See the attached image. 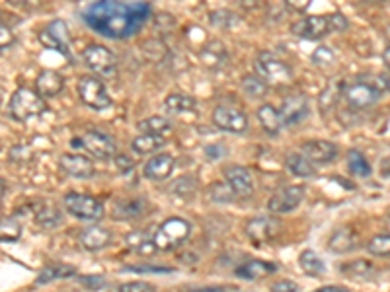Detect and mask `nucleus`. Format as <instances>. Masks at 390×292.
I'll return each mask as SVG.
<instances>
[{
  "label": "nucleus",
  "instance_id": "42",
  "mask_svg": "<svg viewBox=\"0 0 390 292\" xmlns=\"http://www.w3.org/2000/svg\"><path fill=\"white\" fill-rule=\"evenodd\" d=\"M310 59H313V63L316 66H328L332 65L333 61H336V53H333L330 47L320 45V47L314 49V53L310 55Z\"/></svg>",
  "mask_w": 390,
  "mask_h": 292
},
{
  "label": "nucleus",
  "instance_id": "57",
  "mask_svg": "<svg viewBox=\"0 0 390 292\" xmlns=\"http://www.w3.org/2000/svg\"><path fill=\"white\" fill-rule=\"evenodd\" d=\"M6 195V181L0 178V203H2V199Z\"/></svg>",
  "mask_w": 390,
  "mask_h": 292
},
{
  "label": "nucleus",
  "instance_id": "5",
  "mask_svg": "<svg viewBox=\"0 0 390 292\" xmlns=\"http://www.w3.org/2000/svg\"><path fill=\"white\" fill-rule=\"evenodd\" d=\"M84 65L90 72H94L96 78H104V80H112L117 75V59H115L114 51L107 49L105 45L100 43H92L84 49Z\"/></svg>",
  "mask_w": 390,
  "mask_h": 292
},
{
  "label": "nucleus",
  "instance_id": "15",
  "mask_svg": "<svg viewBox=\"0 0 390 292\" xmlns=\"http://www.w3.org/2000/svg\"><path fill=\"white\" fill-rule=\"evenodd\" d=\"M308 112H310V107H308L306 95L293 94L283 100L281 109H279V115H281L283 125L293 127V125H299L301 121H305L306 117H308Z\"/></svg>",
  "mask_w": 390,
  "mask_h": 292
},
{
  "label": "nucleus",
  "instance_id": "50",
  "mask_svg": "<svg viewBox=\"0 0 390 292\" xmlns=\"http://www.w3.org/2000/svg\"><path fill=\"white\" fill-rule=\"evenodd\" d=\"M299 284L295 281H277L271 284V292H299Z\"/></svg>",
  "mask_w": 390,
  "mask_h": 292
},
{
  "label": "nucleus",
  "instance_id": "25",
  "mask_svg": "<svg viewBox=\"0 0 390 292\" xmlns=\"http://www.w3.org/2000/svg\"><path fill=\"white\" fill-rule=\"evenodd\" d=\"M257 121L262 125V129L267 132V135H271V137H276L281 132L283 129V121H281V115H279V109L273 107L271 104H264L257 107Z\"/></svg>",
  "mask_w": 390,
  "mask_h": 292
},
{
  "label": "nucleus",
  "instance_id": "34",
  "mask_svg": "<svg viewBox=\"0 0 390 292\" xmlns=\"http://www.w3.org/2000/svg\"><path fill=\"white\" fill-rule=\"evenodd\" d=\"M166 144L164 137H154V135H139L131 141V148L137 154H154L156 151H160L162 146Z\"/></svg>",
  "mask_w": 390,
  "mask_h": 292
},
{
  "label": "nucleus",
  "instance_id": "11",
  "mask_svg": "<svg viewBox=\"0 0 390 292\" xmlns=\"http://www.w3.org/2000/svg\"><path fill=\"white\" fill-rule=\"evenodd\" d=\"M305 185H285V187L277 189L276 193L267 201V208L271 215H285L295 210L301 201L305 199Z\"/></svg>",
  "mask_w": 390,
  "mask_h": 292
},
{
  "label": "nucleus",
  "instance_id": "9",
  "mask_svg": "<svg viewBox=\"0 0 390 292\" xmlns=\"http://www.w3.org/2000/svg\"><path fill=\"white\" fill-rule=\"evenodd\" d=\"M38 39H39V43H41V45H43L45 49H53V51H59L63 57L73 59V55H70V49H68L70 36H68L67 24H65L63 20L49 22L45 28L39 29Z\"/></svg>",
  "mask_w": 390,
  "mask_h": 292
},
{
  "label": "nucleus",
  "instance_id": "33",
  "mask_svg": "<svg viewBox=\"0 0 390 292\" xmlns=\"http://www.w3.org/2000/svg\"><path fill=\"white\" fill-rule=\"evenodd\" d=\"M240 86H242V92H244L248 98H252V100H262V98H266V94L269 92V84L264 82L256 72L244 76Z\"/></svg>",
  "mask_w": 390,
  "mask_h": 292
},
{
  "label": "nucleus",
  "instance_id": "18",
  "mask_svg": "<svg viewBox=\"0 0 390 292\" xmlns=\"http://www.w3.org/2000/svg\"><path fill=\"white\" fill-rule=\"evenodd\" d=\"M291 31L301 39H310V41L322 39L330 33L328 18L326 16H306V18L299 20L297 24H293Z\"/></svg>",
  "mask_w": 390,
  "mask_h": 292
},
{
  "label": "nucleus",
  "instance_id": "13",
  "mask_svg": "<svg viewBox=\"0 0 390 292\" xmlns=\"http://www.w3.org/2000/svg\"><path fill=\"white\" fill-rule=\"evenodd\" d=\"M80 142H82V146L88 154H92L100 160H110V158H115V154H117L114 139L105 132L86 131Z\"/></svg>",
  "mask_w": 390,
  "mask_h": 292
},
{
  "label": "nucleus",
  "instance_id": "1",
  "mask_svg": "<svg viewBox=\"0 0 390 292\" xmlns=\"http://www.w3.org/2000/svg\"><path fill=\"white\" fill-rule=\"evenodd\" d=\"M147 2H94L84 12L86 24L100 36L110 39H127L135 36L151 18Z\"/></svg>",
  "mask_w": 390,
  "mask_h": 292
},
{
  "label": "nucleus",
  "instance_id": "41",
  "mask_svg": "<svg viewBox=\"0 0 390 292\" xmlns=\"http://www.w3.org/2000/svg\"><path fill=\"white\" fill-rule=\"evenodd\" d=\"M373 271H375L373 263L365 261V259H355L352 263L343 265V273L355 275V277H369V275H373Z\"/></svg>",
  "mask_w": 390,
  "mask_h": 292
},
{
  "label": "nucleus",
  "instance_id": "47",
  "mask_svg": "<svg viewBox=\"0 0 390 292\" xmlns=\"http://www.w3.org/2000/svg\"><path fill=\"white\" fill-rule=\"evenodd\" d=\"M80 283L84 284L86 289H90V291H102L105 289V279L104 277H100V275H86V277H80Z\"/></svg>",
  "mask_w": 390,
  "mask_h": 292
},
{
  "label": "nucleus",
  "instance_id": "39",
  "mask_svg": "<svg viewBox=\"0 0 390 292\" xmlns=\"http://www.w3.org/2000/svg\"><path fill=\"white\" fill-rule=\"evenodd\" d=\"M20 232H22V224L16 218H2L0 220V240H18Z\"/></svg>",
  "mask_w": 390,
  "mask_h": 292
},
{
  "label": "nucleus",
  "instance_id": "43",
  "mask_svg": "<svg viewBox=\"0 0 390 292\" xmlns=\"http://www.w3.org/2000/svg\"><path fill=\"white\" fill-rule=\"evenodd\" d=\"M359 76H361L367 84H371L377 92H381V94H384V92H389L390 90V80L384 75H359Z\"/></svg>",
  "mask_w": 390,
  "mask_h": 292
},
{
  "label": "nucleus",
  "instance_id": "46",
  "mask_svg": "<svg viewBox=\"0 0 390 292\" xmlns=\"http://www.w3.org/2000/svg\"><path fill=\"white\" fill-rule=\"evenodd\" d=\"M328 18V28H330V31H345L347 29V26H350V22H347V18L343 16V14H340V12H336V14H332V16H326Z\"/></svg>",
  "mask_w": 390,
  "mask_h": 292
},
{
  "label": "nucleus",
  "instance_id": "8",
  "mask_svg": "<svg viewBox=\"0 0 390 292\" xmlns=\"http://www.w3.org/2000/svg\"><path fill=\"white\" fill-rule=\"evenodd\" d=\"M343 98L353 109H367L381 100V92H377L371 84H367L361 76H355L352 82L343 84Z\"/></svg>",
  "mask_w": 390,
  "mask_h": 292
},
{
  "label": "nucleus",
  "instance_id": "19",
  "mask_svg": "<svg viewBox=\"0 0 390 292\" xmlns=\"http://www.w3.org/2000/svg\"><path fill=\"white\" fill-rule=\"evenodd\" d=\"M200 59L201 65L205 68H211V70H223L225 66H229V51L225 47V43L217 41V39L209 41L201 49Z\"/></svg>",
  "mask_w": 390,
  "mask_h": 292
},
{
  "label": "nucleus",
  "instance_id": "59",
  "mask_svg": "<svg viewBox=\"0 0 390 292\" xmlns=\"http://www.w3.org/2000/svg\"><path fill=\"white\" fill-rule=\"evenodd\" d=\"M389 38H390V29H389Z\"/></svg>",
  "mask_w": 390,
  "mask_h": 292
},
{
  "label": "nucleus",
  "instance_id": "30",
  "mask_svg": "<svg viewBox=\"0 0 390 292\" xmlns=\"http://www.w3.org/2000/svg\"><path fill=\"white\" fill-rule=\"evenodd\" d=\"M75 275H77V267H73V265H47V267H43L41 273L38 275L36 284H38V286H43V284L53 283V281H57V279H70V277H75Z\"/></svg>",
  "mask_w": 390,
  "mask_h": 292
},
{
  "label": "nucleus",
  "instance_id": "40",
  "mask_svg": "<svg viewBox=\"0 0 390 292\" xmlns=\"http://www.w3.org/2000/svg\"><path fill=\"white\" fill-rule=\"evenodd\" d=\"M209 22L215 26V28H220V29H227L230 28L232 24H237V14L234 12H230V10H215V12H211L209 14Z\"/></svg>",
  "mask_w": 390,
  "mask_h": 292
},
{
  "label": "nucleus",
  "instance_id": "24",
  "mask_svg": "<svg viewBox=\"0 0 390 292\" xmlns=\"http://www.w3.org/2000/svg\"><path fill=\"white\" fill-rule=\"evenodd\" d=\"M164 109L168 115L195 114L197 112V100L183 92H174L164 100Z\"/></svg>",
  "mask_w": 390,
  "mask_h": 292
},
{
  "label": "nucleus",
  "instance_id": "48",
  "mask_svg": "<svg viewBox=\"0 0 390 292\" xmlns=\"http://www.w3.org/2000/svg\"><path fill=\"white\" fill-rule=\"evenodd\" d=\"M115 292H156V289L149 283H123L115 289Z\"/></svg>",
  "mask_w": 390,
  "mask_h": 292
},
{
  "label": "nucleus",
  "instance_id": "10",
  "mask_svg": "<svg viewBox=\"0 0 390 292\" xmlns=\"http://www.w3.org/2000/svg\"><path fill=\"white\" fill-rule=\"evenodd\" d=\"M213 123L220 131L232 132V135H242L248 131V115L230 104H220L213 112Z\"/></svg>",
  "mask_w": 390,
  "mask_h": 292
},
{
  "label": "nucleus",
  "instance_id": "20",
  "mask_svg": "<svg viewBox=\"0 0 390 292\" xmlns=\"http://www.w3.org/2000/svg\"><path fill=\"white\" fill-rule=\"evenodd\" d=\"M176 166V158L172 154H156L151 160L144 164V178L153 179V181H164L170 178Z\"/></svg>",
  "mask_w": 390,
  "mask_h": 292
},
{
  "label": "nucleus",
  "instance_id": "45",
  "mask_svg": "<svg viewBox=\"0 0 390 292\" xmlns=\"http://www.w3.org/2000/svg\"><path fill=\"white\" fill-rule=\"evenodd\" d=\"M153 236H149V232H144V230H135V232H131V234L127 236V245L133 249V252H137L141 245L147 242V240H151Z\"/></svg>",
  "mask_w": 390,
  "mask_h": 292
},
{
  "label": "nucleus",
  "instance_id": "2",
  "mask_svg": "<svg viewBox=\"0 0 390 292\" xmlns=\"http://www.w3.org/2000/svg\"><path fill=\"white\" fill-rule=\"evenodd\" d=\"M191 234V224L181 217H170L156 228L153 240L158 252H172L188 242Z\"/></svg>",
  "mask_w": 390,
  "mask_h": 292
},
{
  "label": "nucleus",
  "instance_id": "31",
  "mask_svg": "<svg viewBox=\"0 0 390 292\" xmlns=\"http://www.w3.org/2000/svg\"><path fill=\"white\" fill-rule=\"evenodd\" d=\"M299 265H301L303 273L310 275V277H322L326 273L324 259L313 249H305L303 254L299 255Z\"/></svg>",
  "mask_w": 390,
  "mask_h": 292
},
{
  "label": "nucleus",
  "instance_id": "17",
  "mask_svg": "<svg viewBox=\"0 0 390 292\" xmlns=\"http://www.w3.org/2000/svg\"><path fill=\"white\" fill-rule=\"evenodd\" d=\"M59 166L67 176L77 179H90L96 174L94 164H92L90 158H86L82 154H73V152L61 154Z\"/></svg>",
  "mask_w": 390,
  "mask_h": 292
},
{
  "label": "nucleus",
  "instance_id": "37",
  "mask_svg": "<svg viewBox=\"0 0 390 292\" xmlns=\"http://www.w3.org/2000/svg\"><path fill=\"white\" fill-rule=\"evenodd\" d=\"M209 197L213 199L215 203H220V205H227V203H232V201H237L238 199L227 181H217V183H213L209 187Z\"/></svg>",
  "mask_w": 390,
  "mask_h": 292
},
{
  "label": "nucleus",
  "instance_id": "60",
  "mask_svg": "<svg viewBox=\"0 0 390 292\" xmlns=\"http://www.w3.org/2000/svg\"><path fill=\"white\" fill-rule=\"evenodd\" d=\"M389 220H390V213H389Z\"/></svg>",
  "mask_w": 390,
  "mask_h": 292
},
{
  "label": "nucleus",
  "instance_id": "21",
  "mask_svg": "<svg viewBox=\"0 0 390 292\" xmlns=\"http://www.w3.org/2000/svg\"><path fill=\"white\" fill-rule=\"evenodd\" d=\"M78 240H80V245L88 252H100V249H104L112 244V232L105 226L94 224V226H88L86 230H82Z\"/></svg>",
  "mask_w": 390,
  "mask_h": 292
},
{
  "label": "nucleus",
  "instance_id": "53",
  "mask_svg": "<svg viewBox=\"0 0 390 292\" xmlns=\"http://www.w3.org/2000/svg\"><path fill=\"white\" fill-rule=\"evenodd\" d=\"M313 292H352L347 286H340V284H328V286H320Z\"/></svg>",
  "mask_w": 390,
  "mask_h": 292
},
{
  "label": "nucleus",
  "instance_id": "27",
  "mask_svg": "<svg viewBox=\"0 0 390 292\" xmlns=\"http://www.w3.org/2000/svg\"><path fill=\"white\" fill-rule=\"evenodd\" d=\"M285 166L287 170L291 171L293 176H297V178L308 179L316 176V166H314L313 162L308 160L306 156H303L301 152H291V154H287Z\"/></svg>",
  "mask_w": 390,
  "mask_h": 292
},
{
  "label": "nucleus",
  "instance_id": "3",
  "mask_svg": "<svg viewBox=\"0 0 390 292\" xmlns=\"http://www.w3.org/2000/svg\"><path fill=\"white\" fill-rule=\"evenodd\" d=\"M254 70L256 75L267 82V84H289L293 80V68L285 63L283 59H279L276 53L269 51H262L257 53L256 61H254Z\"/></svg>",
  "mask_w": 390,
  "mask_h": 292
},
{
  "label": "nucleus",
  "instance_id": "14",
  "mask_svg": "<svg viewBox=\"0 0 390 292\" xmlns=\"http://www.w3.org/2000/svg\"><path fill=\"white\" fill-rule=\"evenodd\" d=\"M223 174H225V181L229 183L238 199H248L254 195V178L248 168L240 166V164H230Z\"/></svg>",
  "mask_w": 390,
  "mask_h": 292
},
{
  "label": "nucleus",
  "instance_id": "38",
  "mask_svg": "<svg viewBox=\"0 0 390 292\" xmlns=\"http://www.w3.org/2000/svg\"><path fill=\"white\" fill-rule=\"evenodd\" d=\"M367 252L377 257H390V234L373 236L367 244Z\"/></svg>",
  "mask_w": 390,
  "mask_h": 292
},
{
  "label": "nucleus",
  "instance_id": "4",
  "mask_svg": "<svg viewBox=\"0 0 390 292\" xmlns=\"http://www.w3.org/2000/svg\"><path fill=\"white\" fill-rule=\"evenodd\" d=\"M47 112V104L36 90H29V88H18L12 98H10V115L16 119V121L24 123L39 117Z\"/></svg>",
  "mask_w": 390,
  "mask_h": 292
},
{
  "label": "nucleus",
  "instance_id": "23",
  "mask_svg": "<svg viewBox=\"0 0 390 292\" xmlns=\"http://www.w3.org/2000/svg\"><path fill=\"white\" fill-rule=\"evenodd\" d=\"M273 273H277V265L271 261H264V259H250L237 269V277L246 279V281H260Z\"/></svg>",
  "mask_w": 390,
  "mask_h": 292
},
{
  "label": "nucleus",
  "instance_id": "29",
  "mask_svg": "<svg viewBox=\"0 0 390 292\" xmlns=\"http://www.w3.org/2000/svg\"><path fill=\"white\" fill-rule=\"evenodd\" d=\"M353 247H355V234L350 228H338L328 240V249L336 255L350 254Z\"/></svg>",
  "mask_w": 390,
  "mask_h": 292
},
{
  "label": "nucleus",
  "instance_id": "51",
  "mask_svg": "<svg viewBox=\"0 0 390 292\" xmlns=\"http://www.w3.org/2000/svg\"><path fill=\"white\" fill-rule=\"evenodd\" d=\"M115 166H117V170L123 171H131L135 168V162L129 158V156H123V154H119V156H115Z\"/></svg>",
  "mask_w": 390,
  "mask_h": 292
},
{
  "label": "nucleus",
  "instance_id": "12",
  "mask_svg": "<svg viewBox=\"0 0 390 292\" xmlns=\"http://www.w3.org/2000/svg\"><path fill=\"white\" fill-rule=\"evenodd\" d=\"M279 230H281V222L276 217H267V215L250 218L246 226H244L248 238L256 244H264V242L273 240L279 234Z\"/></svg>",
  "mask_w": 390,
  "mask_h": 292
},
{
  "label": "nucleus",
  "instance_id": "54",
  "mask_svg": "<svg viewBox=\"0 0 390 292\" xmlns=\"http://www.w3.org/2000/svg\"><path fill=\"white\" fill-rule=\"evenodd\" d=\"M186 292H227V286H211V289H190Z\"/></svg>",
  "mask_w": 390,
  "mask_h": 292
},
{
  "label": "nucleus",
  "instance_id": "35",
  "mask_svg": "<svg viewBox=\"0 0 390 292\" xmlns=\"http://www.w3.org/2000/svg\"><path fill=\"white\" fill-rule=\"evenodd\" d=\"M347 168H350V174L357 176V178H369L371 176V164L363 156V152L359 151H350V154H347Z\"/></svg>",
  "mask_w": 390,
  "mask_h": 292
},
{
  "label": "nucleus",
  "instance_id": "44",
  "mask_svg": "<svg viewBox=\"0 0 390 292\" xmlns=\"http://www.w3.org/2000/svg\"><path fill=\"white\" fill-rule=\"evenodd\" d=\"M125 271H131V273H172L170 267H162V265H129Z\"/></svg>",
  "mask_w": 390,
  "mask_h": 292
},
{
  "label": "nucleus",
  "instance_id": "52",
  "mask_svg": "<svg viewBox=\"0 0 390 292\" xmlns=\"http://www.w3.org/2000/svg\"><path fill=\"white\" fill-rule=\"evenodd\" d=\"M205 154H207V156H213L211 160H219V158H223V156L227 154V151H225L223 146H219V144H215V146H207V148H205Z\"/></svg>",
  "mask_w": 390,
  "mask_h": 292
},
{
  "label": "nucleus",
  "instance_id": "26",
  "mask_svg": "<svg viewBox=\"0 0 390 292\" xmlns=\"http://www.w3.org/2000/svg\"><path fill=\"white\" fill-rule=\"evenodd\" d=\"M137 129L141 131V135H154V137L166 139V135L174 131V125L164 115H153V117H147L143 121L137 123Z\"/></svg>",
  "mask_w": 390,
  "mask_h": 292
},
{
  "label": "nucleus",
  "instance_id": "36",
  "mask_svg": "<svg viewBox=\"0 0 390 292\" xmlns=\"http://www.w3.org/2000/svg\"><path fill=\"white\" fill-rule=\"evenodd\" d=\"M343 94V84L340 82H330V84L326 86V90H324L320 98H318V105H320V109L324 112H330L333 109L338 102H340V95Z\"/></svg>",
  "mask_w": 390,
  "mask_h": 292
},
{
  "label": "nucleus",
  "instance_id": "6",
  "mask_svg": "<svg viewBox=\"0 0 390 292\" xmlns=\"http://www.w3.org/2000/svg\"><path fill=\"white\" fill-rule=\"evenodd\" d=\"M77 92L80 102L86 107H90V109L102 112V109H107L112 105V95L107 92L104 80H100L96 76H80L77 84Z\"/></svg>",
  "mask_w": 390,
  "mask_h": 292
},
{
  "label": "nucleus",
  "instance_id": "55",
  "mask_svg": "<svg viewBox=\"0 0 390 292\" xmlns=\"http://www.w3.org/2000/svg\"><path fill=\"white\" fill-rule=\"evenodd\" d=\"M381 176H384V178H390V156L381 162Z\"/></svg>",
  "mask_w": 390,
  "mask_h": 292
},
{
  "label": "nucleus",
  "instance_id": "56",
  "mask_svg": "<svg viewBox=\"0 0 390 292\" xmlns=\"http://www.w3.org/2000/svg\"><path fill=\"white\" fill-rule=\"evenodd\" d=\"M382 61H384L387 68H390V45L382 51Z\"/></svg>",
  "mask_w": 390,
  "mask_h": 292
},
{
  "label": "nucleus",
  "instance_id": "32",
  "mask_svg": "<svg viewBox=\"0 0 390 292\" xmlns=\"http://www.w3.org/2000/svg\"><path fill=\"white\" fill-rule=\"evenodd\" d=\"M147 208V201L144 199H125V201H119L115 203V217L123 218V220H131V218H137L143 215V210Z\"/></svg>",
  "mask_w": 390,
  "mask_h": 292
},
{
  "label": "nucleus",
  "instance_id": "58",
  "mask_svg": "<svg viewBox=\"0 0 390 292\" xmlns=\"http://www.w3.org/2000/svg\"><path fill=\"white\" fill-rule=\"evenodd\" d=\"M227 292H242V291H238V289H232V286H227Z\"/></svg>",
  "mask_w": 390,
  "mask_h": 292
},
{
  "label": "nucleus",
  "instance_id": "22",
  "mask_svg": "<svg viewBox=\"0 0 390 292\" xmlns=\"http://www.w3.org/2000/svg\"><path fill=\"white\" fill-rule=\"evenodd\" d=\"M63 88H65V78L59 72H55V70H41L38 78H36V92L43 100L59 95L63 92Z\"/></svg>",
  "mask_w": 390,
  "mask_h": 292
},
{
  "label": "nucleus",
  "instance_id": "16",
  "mask_svg": "<svg viewBox=\"0 0 390 292\" xmlns=\"http://www.w3.org/2000/svg\"><path fill=\"white\" fill-rule=\"evenodd\" d=\"M301 154L306 156L308 160L313 162L314 166L316 164H330L338 158L340 154V148L330 141H306L301 144Z\"/></svg>",
  "mask_w": 390,
  "mask_h": 292
},
{
  "label": "nucleus",
  "instance_id": "28",
  "mask_svg": "<svg viewBox=\"0 0 390 292\" xmlns=\"http://www.w3.org/2000/svg\"><path fill=\"white\" fill-rule=\"evenodd\" d=\"M33 218H36V224H38L39 228H45V230L59 228L61 226V222H63L61 210H59L55 205H51V203H43V205L36 207Z\"/></svg>",
  "mask_w": 390,
  "mask_h": 292
},
{
  "label": "nucleus",
  "instance_id": "49",
  "mask_svg": "<svg viewBox=\"0 0 390 292\" xmlns=\"http://www.w3.org/2000/svg\"><path fill=\"white\" fill-rule=\"evenodd\" d=\"M14 33H12V29L8 26H4V24H0V49H8L10 45H14Z\"/></svg>",
  "mask_w": 390,
  "mask_h": 292
},
{
  "label": "nucleus",
  "instance_id": "7",
  "mask_svg": "<svg viewBox=\"0 0 390 292\" xmlns=\"http://www.w3.org/2000/svg\"><path fill=\"white\" fill-rule=\"evenodd\" d=\"M65 208L70 217L80 218V220H88V222H96L102 220L104 217V205L100 199L92 197V195H84V193H67L65 199Z\"/></svg>",
  "mask_w": 390,
  "mask_h": 292
}]
</instances>
